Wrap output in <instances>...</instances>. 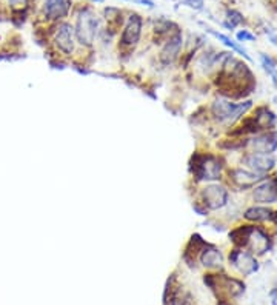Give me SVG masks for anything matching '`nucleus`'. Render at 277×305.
Returning a JSON list of instances; mask_svg holds the SVG:
<instances>
[{
  "label": "nucleus",
  "mask_w": 277,
  "mask_h": 305,
  "mask_svg": "<svg viewBox=\"0 0 277 305\" xmlns=\"http://www.w3.org/2000/svg\"><path fill=\"white\" fill-rule=\"evenodd\" d=\"M229 237L237 247H251L252 252H257L260 254L270 250V237L259 227H239L237 230L229 233Z\"/></svg>",
  "instance_id": "1"
},
{
  "label": "nucleus",
  "mask_w": 277,
  "mask_h": 305,
  "mask_svg": "<svg viewBox=\"0 0 277 305\" xmlns=\"http://www.w3.org/2000/svg\"><path fill=\"white\" fill-rule=\"evenodd\" d=\"M99 31V19L91 8H82L76 19L74 36L83 47H91Z\"/></svg>",
  "instance_id": "2"
},
{
  "label": "nucleus",
  "mask_w": 277,
  "mask_h": 305,
  "mask_svg": "<svg viewBox=\"0 0 277 305\" xmlns=\"http://www.w3.org/2000/svg\"><path fill=\"white\" fill-rule=\"evenodd\" d=\"M191 171L197 180H217L222 173V162L213 154H196L193 156Z\"/></svg>",
  "instance_id": "3"
},
{
  "label": "nucleus",
  "mask_w": 277,
  "mask_h": 305,
  "mask_svg": "<svg viewBox=\"0 0 277 305\" xmlns=\"http://www.w3.org/2000/svg\"><path fill=\"white\" fill-rule=\"evenodd\" d=\"M251 108V102H242V103H232L229 101L219 99L213 103V116L219 122H232L239 119L243 113Z\"/></svg>",
  "instance_id": "4"
},
{
  "label": "nucleus",
  "mask_w": 277,
  "mask_h": 305,
  "mask_svg": "<svg viewBox=\"0 0 277 305\" xmlns=\"http://www.w3.org/2000/svg\"><path fill=\"white\" fill-rule=\"evenodd\" d=\"M229 194L220 185H208L202 190V201L208 210H219L225 206Z\"/></svg>",
  "instance_id": "5"
},
{
  "label": "nucleus",
  "mask_w": 277,
  "mask_h": 305,
  "mask_svg": "<svg viewBox=\"0 0 277 305\" xmlns=\"http://www.w3.org/2000/svg\"><path fill=\"white\" fill-rule=\"evenodd\" d=\"M142 26L143 20L139 14H131L128 17V22L125 25V29L122 32L120 43L124 47H134L139 43L140 36H142Z\"/></svg>",
  "instance_id": "6"
},
{
  "label": "nucleus",
  "mask_w": 277,
  "mask_h": 305,
  "mask_svg": "<svg viewBox=\"0 0 277 305\" xmlns=\"http://www.w3.org/2000/svg\"><path fill=\"white\" fill-rule=\"evenodd\" d=\"M229 262L243 275H251L259 270L257 260L243 250H232V253L229 254Z\"/></svg>",
  "instance_id": "7"
},
{
  "label": "nucleus",
  "mask_w": 277,
  "mask_h": 305,
  "mask_svg": "<svg viewBox=\"0 0 277 305\" xmlns=\"http://www.w3.org/2000/svg\"><path fill=\"white\" fill-rule=\"evenodd\" d=\"M71 5V0H45L43 14H45L48 20H60L70 14Z\"/></svg>",
  "instance_id": "8"
},
{
  "label": "nucleus",
  "mask_w": 277,
  "mask_h": 305,
  "mask_svg": "<svg viewBox=\"0 0 277 305\" xmlns=\"http://www.w3.org/2000/svg\"><path fill=\"white\" fill-rule=\"evenodd\" d=\"M55 47H57L63 54H73L74 51V28L70 24H60L55 32Z\"/></svg>",
  "instance_id": "9"
},
{
  "label": "nucleus",
  "mask_w": 277,
  "mask_h": 305,
  "mask_svg": "<svg viewBox=\"0 0 277 305\" xmlns=\"http://www.w3.org/2000/svg\"><path fill=\"white\" fill-rule=\"evenodd\" d=\"M182 42H183V39H182L180 31H177L174 36H171L168 40H166L165 47L160 51V60L163 65H170L179 57L180 50H182Z\"/></svg>",
  "instance_id": "10"
},
{
  "label": "nucleus",
  "mask_w": 277,
  "mask_h": 305,
  "mask_svg": "<svg viewBox=\"0 0 277 305\" xmlns=\"http://www.w3.org/2000/svg\"><path fill=\"white\" fill-rule=\"evenodd\" d=\"M243 162H245L251 170L257 173H265V171H270L274 167L276 159L274 156L265 154V152H251V154H248L243 159Z\"/></svg>",
  "instance_id": "11"
},
{
  "label": "nucleus",
  "mask_w": 277,
  "mask_h": 305,
  "mask_svg": "<svg viewBox=\"0 0 277 305\" xmlns=\"http://www.w3.org/2000/svg\"><path fill=\"white\" fill-rule=\"evenodd\" d=\"M254 201L260 203H273L277 201V178L265 180L254 190Z\"/></svg>",
  "instance_id": "12"
},
{
  "label": "nucleus",
  "mask_w": 277,
  "mask_h": 305,
  "mask_svg": "<svg viewBox=\"0 0 277 305\" xmlns=\"http://www.w3.org/2000/svg\"><path fill=\"white\" fill-rule=\"evenodd\" d=\"M251 147L256 150V152H265V154H271L277 148V133H267L251 139Z\"/></svg>",
  "instance_id": "13"
},
{
  "label": "nucleus",
  "mask_w": 277,
  "mask_h": 305,
  "mask_svg": "<svg viewBox=\"0 0 277 305\" xmlns=\"http://www.w3.org/2000/svg\"><path fill=\"white\" fill-rule=\"evenodd\" d=\"M232 182H234L237 187L240 188H250L254 183H257L263 180V178L257 173H250V171H243V170H234L231 173Z\"/></svg>",
  "instance_id": "14"
},
{
  "label": "nucleus",
  "mask_w": 277,
  "mask_h": 305,
  "mask_svg": "<svg viewBox=\"0 0 277 305\" xmlns=\"http://www.w3.org/2000/svg\"><path fill=\"white\" fill-rule=\"evenodd\" d=\"M201 262L208 267V268H213V267H220L222 262H224V256H222L220 250H217L216 247L213 245H205L201 252Z\"/></svg>",
  "instance_id": "15"
},
{
  "label": "nucleus",
  "mask_w": 277,
  "mask_h": 305,
  "mask_svg": "<svg viewBox=\"0 0 277 305\" xmlns=\"http://www.w3.org/2000/svg\"><path fill=\"white\" fill-rule=\"evenodd\" d=\"M245 217L250 221H257V222H263V221H273L277 222V211L268 210V208H260V206H254V208L247 210Z\"/></svg>",
  "instance_id": "16"
},
{
  "label": "nucleus",
  "mask_w": 277,
  "mask_h": 305,
  "mask_svg": "<svg viewBox=\"0 0 277 305\" xmlns=\"http://www.w3.org/2000/svg\"><path fill=\"white\" fill-rule=\"evenodd\" d=\"M206 29H208V32H209V34H213L214 37H217L219 40H222V42L225 43L227 47H229L231 50L237 51V52H239V54H242V56L245 57V59H250V57H248V54H247V51L243 50L242 47H239L237 43L231 42V39H229V37H227V36H224V34H220V32H217V31H214V29H211V28H206Z\"/></svg>",
  "instance_id": "17"
},
{
  "label": "nucleus",
  "mask_w": 277,
  "mask_h": 305,
  "mask_svg": "<svg viewBox=\"0 0 277 305\" xmlns=\"http://www.w3.org/2000/svg\"><path fill=\"white\" fill-rule=\"evenodd\" d=\"M262 67H263L265 71H267V73L271 76L273 82L277 85V63H276L271 57H268V56H265V54H262Z\"/></svg>",
  "instance_id": "18"
},
{
  "label": "nucleus",
  "mask_w": 277,
  "mask_h": 305,
  "mask_svg": "<svg viewBox=\"0 0 277 305\" xmlns=\"http://www.w3.org/2000/svg\"><path fill=\"white\" fill-rule=\"evenodd\" d=\"M228 20L229 22H227L225 25L228 28H234L236 25H239L240 22H242V16L237 13V11H229V13H228Z\"/></svg>",
  "instance_id": "19"
},
{
  "label": "nucleus",
  "mask_w": 277,
  "mask_h": 305,
  "mask_svg": "<svg viewBox=\"0 0 277 305\" xmlns=\"http://www.w3.org/2000/svg\"><path fill=\"white\" fill-rule=\"evenodd\" d=\"M28 2L29 0H8L9 6L13 8L14 11H22V8H26Z\"/></svg>",
  "instance_id": "20"
},
{
  "label": "nucleus",
  "mask_w": 277,
  "mask_h": 305,
  "mask_svg": "<svg viewBox=\"0 0 277 305\" xmlns=\"http://www.w3.org/2000/svg\"><path fill=\"white\" fill-rule=\"evenodd\" d=\"M171 301V305H191V302H190V299L188 298H179V296H176V295H171V298H170Z\"/></svg>",
  "instance_id": "21"
},
{
  "label": "nucleus",
  "mask_w": 277,
  "mask_h": 305,
  "mask_svg": "<svg viewBox=\"0 0 277 305\" xmlns=\"http://www.w3.org/2000/svg\"><path fill=\"white\" fill-rule=\"evenodd\" d=\"M183 3L190 8H196V9H201L202 5H203V0H183Z\"/></svg>",
  "instance_id": "22"
},
{
  "label": "nucleus",
  "mask_w": 277,
  "mask_h": 305,
  "mask_svg": "<svg viewBox=\"0 0 277 305\" xmlns=\"http://www.w3.org/2000/svg\"><path fill=\"white\" fill-rule=\"evenodd\" d=\"M237 39L239 40H254L256 37H254L248 31H240V32H237Z\"/></svg>",
  "instance_id": "23"
},
{
  "label": "nucleus",
  "mask_w": 277,
  "mask_h": 305,
  "mask_svg": "<svg viewBox=\"0 0 277 305\" xmlns=\"http://www.w3.org/2000/svg\"><path fill=\"white\" fill-rule=\"evenodd\" d=\"M271 301H273V305H277V287L271 291Z\"/></svg>",
  "instance_id": "24"
},
{
  "label": "nucleus",
  "mask_w": 277,
  "mask_h": 305,
  "mask_svg": "<svg viewBox=\"0 0 277 305\" xmlns=\"http://www.w3.org/2000/svg\"><path fill=\"white\" fill-rule=\"evenodd\" d=\"M96 2H102V0H96Z\"/></svg>",
  "instance_id": "25"
},
{
  "label": "nucleus",
  "mask_w": 277,
  "mask_h": 305,
  "mask_svg": "<svg viewBox=\"0 0 277 305\" xmlns=\"http://www.w3.org/2000/svg\"><path fill=\"white\" fill-rule=\"evenodd\" d=\"M276 224H277V222H276Z\"/></svg>",
  "instance_id": "26"
}]
</instances>
